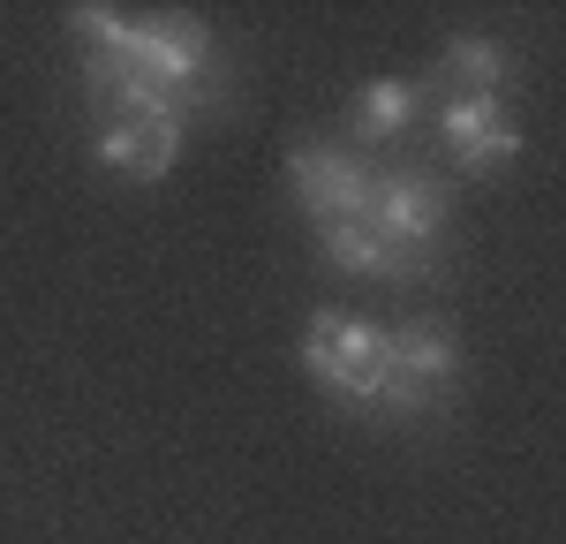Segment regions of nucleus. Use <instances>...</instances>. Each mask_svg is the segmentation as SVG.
I'll return each mask as SVG.
<instances>
[{
  "mask_svg": "<svg viewBox=\"0 0 566 544\" xmlns=\"http://www.w3.org/2000/svg\"><path fill=\"white\" fill-rule=\"evenodd\" d=\"M453 370H461V341H453V325H438V317L386 325V378H400L408 394L438 401V394L453 386Z\"/></svg>",
  "mask_w": 566,
  "mask_h": 544,
  "instance_id": "nucleus-7",
  "label": "nucleus"
},
{
  "mask_svg": "<svg viewBox=\"0 0 566 544\" xmlns=\"http://www.w3.org/2000/svg\"><path fill=\"white\" fill-rule=\"evenodd\" d=\"M438 76L461 91V98H499L506 76H514V53L499 39H483V31H461V39L438 45Z\"/></svg>",
  "mask_w": 566,
  "mask_h": 544,
  "instance_id": "nucleus-8",
  "label": "nucleus"
},
{
  "mask_svg": "<svg viewBox=\"0 0 566 544\" xmlns=\"http://www.w3.org/2000/svg\"><path fill=\"white\" fill-rule=\"evenodd\" d=\"M76 31H84V61H106V69H129L144 76L151 91H167V98H189V91L212 76V31L205 23H189V15H122V8H76L69 15Z\"/></svg>",
  "mask_w": 566,
  "mask_h": 544,
  "instance_id": "nucleus-1",
  "label": "nucleus"
},
{
  "mask_svg": "<svg viewBox=\"0 0 566 544\" xmlns=\"http://www.w3.org/2000/svg\"><path fill=\"white\" fill-rule=\"evenodd\" d=\"M181 159V114H136V122H98V167L122 181H167Z\"/></svg>",
  "mask_w": 566,
  "mask_h": 544,
  "instance_id": "nucleus-6",
  "label": "nucleus"
},
{
  "mask_svg": "<svg viewBox=\"0 0 566 544\" xmlns=\"http://www.w3.org/2000/svg\"><path fill=\"white\" fill-rule=\"evenodd\" d=\"M438 144L469 175H491V167H514L522 159V129H514L506 98H446L438 106Z\"/></svg>",
  "mask_w": 566,
  "mask_h": 544,
  "instance_id": "nucleus-5",
  "label": "nucleus"
},
{
  "mask_svg": "<svg viewBox=\"0 0 566 544\" xmlns=\"http://www.w3.org/2000/svg\"><path fill=\"white\" fill-rule=\"evenodd\" d=\"M303 370L348 408L378 401V378H386V325L355 311H310L303 325Z\"/></svg>",
  "mask_w": 566,
  "mask_h": 544,
  "instance_id": "nucleus-2",
  "label": "nucleus"
},
{
  "mask_svg": "<svg viewBox=\"0 0 566 544\" xmlns=\"http://www.w3.org/2000/svg\"><path fill=\"white\" fill-rule=\"evenodd\" d=\"M363 220H370V234H378L408 272H423L431 250H438V234H446V189H438L423 167H392V175L370 181V212H363Z\"/></svg>",
  "mask_w": 566,
  "mask_h": 544,
  "instance_id": "nucleus-3",
  "label": "nucleus"
},
{
  "mask_svg": "<svg viewBox=\"0 0 566 544\" xmlns=\"http://www.w3.org/2000/svg\"><path fill=\"white\" fill-rule=\"evenodd\" d=\"M416 114H423V84H408V76H378V84L355 91V136H363V144L400 136Z\"/></svg>",
  "mask_w": 566,
  "mask_h": 544,
  "instance_id": "nucleus-9",
  "label": "nucleus"
},
{
  "mask_svg": "<svg viewBox=\"0 0 566 544\" xmlns=\"http://www.w3.org/2000/svg\"><path fill=\"white\" fill-rule=\"evenodd\" d=\"M317 250L333 258V265H348V272H378V280H416V272L392 258L386 242L370 234V220H325L317 227Z\"/></svg>",
  "mask_w": 566,
  "mask_h": 544,
  "instance_id": "nucleus-10",
  "label": "nucleus"
},
{
  "mask_svg": "<svg viewBox=\"0 0 566 544\" xmlns=\"http://www.w3.org/2000/svg\"><path fill=\"white\" fill-rule=\"evenodd\" d=\"M370 167H355L348 151H333V144H317V136H295L287 144V189L303 197V212L325 220H363L370 212Z\"/></svg>",
  "mask_w": 566,
  "mask_h": 544,
  "instance_id": "nucleus-4",
  "label": "nucleus"
}]
</instances>
